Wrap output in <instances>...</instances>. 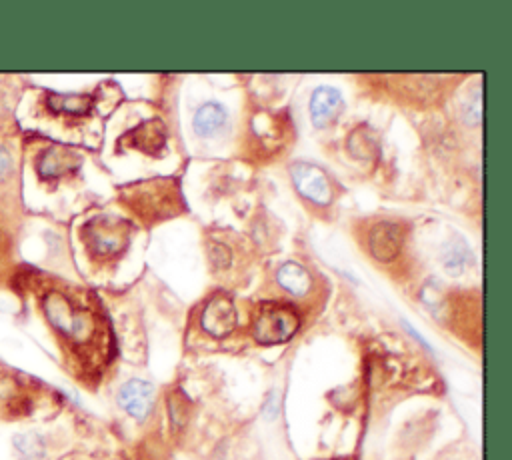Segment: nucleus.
Listing matches in <instances>:
<instances>
[{
	"label": "nucleus",
	"instance_id": "obj_5",
	"mask_svg": "<svg viewBox=\"0 0 512 460\" xmlns=\"http://www.w3.org/2000/svg\"><path fill=\"white\" fill-rule=\"evenodd\" d=\"M290 176L298 194L306 200L318 206H326L332 202V184L328 180V174L320 166L310 162H294L290 166Z\"/></svg>",
	"mask_w": 512,
	"mask_h": 460
},
{
	"label": "nucleus",
	"instance_id": "obj_17",
	"mask_svg": "<svg viewBox=\"0 0 512 460\" xmlns=\"http://www.w3.org/2000/svg\"><path fill=\"white\" fill-rule=\"evenodd\" d=\"M10 166H12V158H10L8 150L0 146V176H4L10 170Z\"/></svg>",
	"mask_w": 512,
	"mask_h": 460
},
{
	"label": "nucleus",
	"instance_id": "obj_8",
	"mask_svg": "<svg viewBox=\"0 0 512 460\" xmlns=\"http://www.w3.org/2000/svg\"><path fill=\"white\" fill-rule=\"evenodd\" d=\"M118 404L130 416L144 420L154 406V386L146 380L132 378L122 384L118 392Z\"/></svg>",
	"mask_w": 512,
	"mask_h": 460
},
{
	"label": "nucleus",
	"instance_id": "obj_9",
	"mask_svg": "<svg viewBox=\"0 0 512 460\" xmlns=\"http://www.w3.org/2000/svg\"><path fill=\"white\" fill-rule=\"evenodd\" d=\"M342 94L332 86H318L310 96V118L314 128H326L342 112Z\"/></svg>",
	"mask_w": 512,
	"mask_h": 460
},
{
	"label": "nucleus",
	"instance_id": "obj_4",
	"mask_svg": "<svg viewBox=\"0 0 512 460\" xmlns=\"http://www.w3.org/2000/svg\"><path fill=\"white\" fill-rule=\"evenodd\" d=\"M128 222L114 216H100L86 228V244L94 256L108 258L128 244Z\"/></svg>",
	"mask_w": 512,
	"mask_h": 460
},
{
	"label": "nucleus",
	"instance_id": "obj_2",
	"mask_svg": "<svg viewBox=\"0 0 512 460\" xmlns=\"http://www.w3.org/2000/svg\"><path fill=\"white\" fill-rule=\"evenodd\" d=\"M42 310L52 328L70 342H88L96 330L92 314L84 308L74 306L70 298L58 290H52L44 296Z\"/></svg>",
	"mask_w": 512,
	"mask_h": 460
},
{
	"label": "nucleus",
	"instance_id": "obj_13",
	"mask_svg": "<svg viewBox=\"0 0 512 460\" xmlns=\"http://www.w3.org/2000/svg\"><path fill=\"white\" fill-rule=\"evenodd\" d=\"M46 102L52 112L68 116H84L92 108V98L88 94H48Z\"/></svg>",
	"mask_w": 512,
	"mask_h": 460
},
{
	"label": "nucleus",
	"instance_id": "obj_12",
	"mask_svg": "<svg viewBox=\"0 0 512 460\" xmlns=\"http://www.w3.org/2000/svg\"><path fill=\"white\" fill-rule=\"evenodd\" d=\"M228 120L226 108L218 102H204L192 120V126L198 136H214Z\"/></svg>",
	"mask_w": 512,
	"mask_h": 460
},
{
	"label": "nucleus",
	"instance_id": "obj_1",
	"mask_svg": "<svg viewBox=\"0 0 512 460\" xmlns=\"http://www.w3.org/2000/svg\"><path fill=\"white\" fill-rule=\"evenodd\" d=\"M128 192H130L126 194L128 204L146 222L172 216L180 212L178 208H182L178 182L172 178H154L146 182H136L128 188Z\"/></svg>",
	"mask_w": 512,
	"mask_h": 460
},
{
	"label": "nucleus",
	"instance_id": "obj_16",
	"mask_svg": "<svg viewBox=\"0 0 512 460\" xmlns=\"http://www.w3.org/2000/svg\"><path fill=\"white\" fill-rule=\"evenodd\" d=\"M230 250L226 244H220V242H212L210 244V260L216 268H226L230 264Z\"/></svg>",
	"mask_w": 512,
	"mask_h": 460
},
{
	"label": "nucleus",
	"instance_id": "obj_10",
	"mask_svg": "<svg viewBox=\"0 0 512 460\" xmlns=\"http://www.w3.org/2000/svg\"><path fill=\"white\" fill-rule=\"evenodd\" d=\"M120 142L122 144L126 142L132 148L144 150L146 154H158L166 142V126L160 118L146 120L140 126H136L132 132L124 134V138Z\"/></svg>",
	"mask_w": 512,
	"mask_h": 460
},
{
	"label": "nucleus",
	"instance_id": "obj_7",
	"mask_svg": "<svg viewBox=\"0 0 512 460\" xmlns=\"http://www.w3.org/2000/svg\"><path fill=\"white\" fill-rule=\"evenodd\" d=\"M402 228L396 222H378L368 232V250L380 262H392L402 250Z\"/></svg>",
	"mask_w": 512,
	"mask_h": 460
},
{
	"label": "nucleus",
	"instance_id": "obj_14",
	"mask_svg": "<svg viewBox=\"0 0 512 460\" xmlns=\"http://www.w3.org/2000/svg\"><path fill=\"white\" fill-rule=\"evenodd\" d=\"M70 166H72V162L68 160L66 152L56 150V148H50V150H46V152L42 154L40 164H38V172H40L44 178H52V176H60V174L66 172Z\"/></svg>",
	"mask_w": 512,
	"mask_h": 460
},
{
	"label": "nucleus",
	"instance_id": "obj_3",
	"mask_svg": "<svg viewBox=\"0 0 512 460\" xmlns=\"http://www.w3.org/2000/svg\"><path fill=\"white\" fill-rule=\"evenodd\" d=\"M300 326L298 312L288 304H260L252 320V336L258 344H282Z\"/></svg>",
	"mask_w": 512,
	"mask_h": 460
},
{
	"label": "nucleus",
	"instance_id": "obj_15",
	"mask_svg": "<svg viewBox=\"0 0 512 460\" xmlns=\"http://www.w3.org/2000/svg\"><path fill=\"white\" fill-rule=\"evenodd\" d=\"M14 446L24 460H38L42 456V442L34 434H18L14 436Z\"/></svg>",
	"mask_w": 512,
	"mask_h": 460
},
{
	"label": "nucleus",
	"instance_id": "obj_11",
	"mask_svg": "<svg viewBox=\"0 0 512 460\" xmlns=\"http://www.w3.org/2000/svg\"><path fill=\"white\" fill-rule=\"evenodd\" d=\"M276 280H278V284H280L288 294H292V296H304V294H308L310 288H312V276H310V272H308L302 264H298V262H294V260L284 262V264L276 270Z\"/></svg>",
	"mask_w": 512,
	"mask_h": 460
},
{
	"label": "nucleus",
	"instance_id": "obj_6",
	"mask_svg": "<svg viewBox=\"0 0 512 460\" xmlns=\"http://www.w3.org/2000/svg\"><path fill=\"white\" fill-rule=\"evenodd\" d=\"M236 308L228 294L216 292L208 298L200 314V326L214 338H224L236 328Z\"/></svg>",
	"mask_w": 512,
	"mask_h": 460
}]
</instances>
